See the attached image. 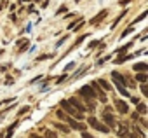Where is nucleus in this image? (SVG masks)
Listing matches in <instances>:
<instances>
[{"label": "nucleus", "instance_id": "f257e3e1", "mask_svg": "<svg viewBox=\"0 0 148 138\" xmlns=\"http://www.w3.org/2000/svg\"><path fill=\"white\" fill-rule=\"evenodd\" d=\"M79 95H80L82 98H86V100H92V98L96 96V93H94V89H92V86H91V84L82 86V88L79 89Z\"/></svg>", "mask_w": 148, "mask_h": 138}, {"label": "nucleus", "instance_id": "f03ea898", "mask_svg": "<svg viewBox=\"0 0 148 138\" xmlns=\"http://www.w3.org/2000/svg\"><path fill=\"white\" fill-rule=\"evenodd\" d=\"M87 122H89V126H92L94 129H98V131H101V133H108V131H110V128H108L106 124L99 122L96 117H89V119H87Z\"/></svg>", "mask_w": 148, "mask_h": 138}, {"label": "nucleus", "instance_id": "7ed1b4c3", "mask_svg": "<svg viewBox=\"0 0 148 138\" xmlns=\"http://www.w3.org/2000/svg\"><path fill=\"white\" fill-rule=\"evenodd\" d=\"M64 122L70 126V129H77V131H86V126L82 122H79L77 119H73V117H64Z\"/></svg>", "mask_w": 148, "mask_h": 138}, {"label": "nucleus", "instance_id": "20e7f679", "mask_svg": "<svg viewBox=\"0 0 148 138\" xmlns=\"http://www.w3.org/2000/svg\"><path fill=\"white\" fill-rule=\"evenodd\" d=\"M112 79H113V82H115V86L117 88H125V77L124 75H120L119 72H112Z\"/></svg>", "mask_w": 148, "mask_h": 138}, {"label": "nucleus", "instance_id": "39448f33", "mask_svg": "<svg viewBox=\"0 0 148 138\" xmlns=\"http://www.w3.org/2000/svg\"><path fill=\"white\" fill-rule=\"evenodd\" d=\"M68 101H70V105H71L73 108H75V110H79V112H86V105H84V103H82V101H80V100H79L77 96L70 98Z\"/></svg>", "mask_w": 148, "mask_h": 138}, {"label": "nucleus", "instance_id": "423d86ee", "mask_svg": "<svg viewBox=\"0 0 148 138\" xmlns=\"http://www.w3.org/2000/svg\"><path fill=\"white\" fill-rule=\"evenodd\" d=\"M115 108H117L120 114H127V112H129V107H127V103H125L124 100H115Z\"/></svg>", "mask_w": 148, "mask_h": 138}, {"label": "nucleus", "instance_id": "0eeeda50", "mask_svg": "<svg viewBox=\"0 0 148 138\" xmlns=\"http://www.w3.org/2000/svg\"><path fill=\"white\" fill-rule=\"evenodd\" d=\"M103 121L106 122V126H108V128H113V126H115V119H113V115H112V114L103 112Z\"/></svg>", "mask_w": 148, "mask_h": 138}, {"label": "nucleus", "instance_id": "6e6552de", "mask_svg": "<svg viewBox=\"0 0 148 138\" xmlns=\"http://www.w3.org/2000/svg\"><path fill=\"white\" fill-rule=\"evenodd\" d=\"M145 70H148L146 63H136L134 65V72H145Z\"/></svg>", "mask_w": 148, "mask_h": 138}, {"label": "nucleus", "instance_id": "1a4fd4ad", "mask_svg": "<svg viewBox=\"0 0 148 138\" xmlns=\"http://www.w3.org/2000/svg\"><path fill=\"white\" fill-rule=\"evenodd\" d=\"M105 16H106V11H101V12H99V14H98L94 19H91V25H98V23H99V21H101Z\"/></svg>", "mask_w": 148, "mask_h": 138}, {"label": "nucleus", "instance_id": "9d476101", "mask_svg": "<svg viewBox=\"0 0 148 138\" xmlns=\"http://www.w3.org/2000/svg\"><path fill=\"white\" fill-rule=\"evenodd\" d=\"M136 81H138V82H141V84H143V82H146V81H148L146 72H139V74L136 75Z\"/></svg>", "mask_w": 148, "mask_h": 138}, {"label": "nucleus", "instance_id": "9b49d317", "mask_svg": "<svg viewBox=\"0 0 148 138\" xmlns=\"http://www.w3.org/2000/svg\"><path fill=\"white\" fill-rule=\"evenodd\" d=\"M98 84H99V86H101V89H105V91H110V89H112V86H110L105 79H99V81H98Z\"/></svg>", "mask_w": 148, "mask_h": 138}, {"label": "nucleus", "instance_id": "f8f14e48", "mask_svg": "<svg viewBox=\"0 0 148 138\" xmlns=\"http://www.w3.org/2000/svg\"><path fill=\"white\" fill-rule=\"evenodd\" d=\"M136 107H138V114H141V115L146 114V105L145 103H136Z\"/></svg>", "mask_w": 148, "mask_h": 138}, {"label": "nucleus", "instance_id": "ddd939ff", "mask_svg": "<svg viewBox=\"0 0 148 138\" xmlns=\"http://www.w3.org/2000/svg\"><path fill=\"white\" fill-rule=\"evenodd\" d=\"M129 58H134V56H132V54H125V56H120L119 59H115V63H117V65H120V63H124V61H127Z\"/></svg>", "mask_w": 148, "mask_h": 138}, {"label": "nucleus", "instance_id": "4468645a", "mask_svg": "<svg viewBox=\"0 0 148 138\" xmlns=\"http://www.w3.org/2000/svg\"><path fill=\"white\" fill-rule=\"evenodd\" d=\"M54 126H56L59 131H63V133H68V131H70V128H68V124H66V122H64V124H54Z\"/></svg>", "mask_w": 148, "mask_h": 138}, {"label": "nucleus", "instance_id": "2eb2a0df", "mask_svg": "<svg viewBox=\"0 0 148 138\" xmlns=\"http://www.w3.org/2000/svg\"><path fill=\"white\" fill-rule=\"evenodd\" d=\"M127 135H129L127 126H120V129H119V136H127Z\"/></svg>", "mask_w": 148, "mask_h": 138}, {"label": "nucleus", "instance_id": "dca6fc26", "mask_svg": "<svg viewBox=\"0 0 148 138\" xmlns=\"http://www.w3.org/2000/svg\"><path fill=\"white\" fill-rule=\"evenodd\" d=\"M132 44H134V42H129V44H125L124 47H120V49H119V54H122V52H125V51H127V49H129V47H131Z\"/></svg>", "mask_w": 148, "mask_h": 138}, {"label": "nucleus", "instance_id": "f3484780", "mask_svg": "<svg viewBox=\"0 0 148 138\" xmlns=\"http://www.w3.org/2000/svg\"><path fill=\"white\" fill-rule=\"evenodd\" d=\"M141 91H143V96H148V86H146V82L141 84Z\"/></svg>", "mask_w": 148, "mask_h": 138}, {"label": "nucleus", "instance_id": "a211bd4d", "mask_svg": "<svg viewBox=\"0 0 148 138\" xmlns=\"http://www.w3.org/2000/svg\"><path fill=\"white\" fill-rule=\"evenodd\" d=\"M134 133H136V135H138L139 138H145V133H143V131H141V129H139L138 126H134Z\"/></svg>", "mask_w": 148, "mask_h": 138}, {"label": "nucleus", "instance_id": "6ab92c4d", "mask_svg": "<svg viewBox=\"0 0 148 138\" xmlns=\"http://www.w3.org/2000/svg\"><path fill=\"white\" fill-rule=\"evenodd\" d=\"M18 44H19V49H26V44H28V40L25 39V40H19Z\"/></svg>", "mask_w": 148, "mask_h": 138}, {"label": "nucleus", "instance_id": "aec40b11", "mask_svg": "<svg viewBox=\"0 0 148 138\" xmlns=\"http://www.w3.org/2000/svg\"><path fill=\"white\" fill-rule=\"evenodd\" d=\"M117 89H119V93H120L122 96H129V93H127V89H125V88H117Z\"/></svg>", "mask_w": 148, "mask_h": 138}, {"label": "nucleus", "instance_id": "412c9836", "mask_svg": "<svg viewBox=\"0 0 148 138\" xmlns=\"http://www.w3.org/2000/svg\"><path fill=\"white\" fill-rule=\"evenodd\" d=\"M145 18H146V12H143L141 16H138V19H134V23H139V21H143ZM134 23H132V25H134Z\"/></svg>", "mask_w": 148, "mask_h": 138}, {"label": "nucleus", "instance_id": "4be33fe9", "mask_svg": "<svg viewBox=\"0 0 148 138\" xmlns=\"http://www.w3.org/2000/svg\"><path fill=\"white\" fill-rule=\"evenodd\" d=\"M73 66H75V63H73V61H71V63H68V65L64 66V72H68V70H71V68H73Z\"/></svg>", "mask_w": 148, "mask_h": 138}, {"label": "nucleus", "instance_id": "5701e85b", "mask_svg": "<svg viewBox=\"0 0 148 138\" xmlns=\"http://www.w3.org/2000/svg\"><path fill=\"white\" fill-rule=\"evenodd\" d=\"M131 32H132V26H129V28H127V30H124V33H122V35H120V37H127V35H129V33H131Z\"/></svg>", "mask_w": 148, "mask_h": 138}, {"label": "nucleus", "instance_id": "b1692460", "mask_svg": "<svg viewBox=\"0 0 148 138\" xmlns=\"http://www.w3.org/2000/svg\"><path fill=\"white\" fill-rule=\"evenodd\" d=\"M98 44H101L99 40H94V42H91L89 44V49H94V47H98Z\"/></svg>", "mask_w": 148, "mask_h": 138}, {"label": "nucleus", "instance_id": "393cba45", "mask_svg": "<svg viewBox=\"0 0 148 138\" xmlns=\"http://www.w3.org/2000/svg\"><path fill=\"white\" fill-rule=\"evenodd\" d=\"M66 79H68V75H66V74H64V75H61V77H59V79H58V81H56V82H58V84H61V82H64V81H66Z\"/></svg>", "mask_w": 148, "mask_h": 138}, {"label": "nucleus", "instance_id": "a878e982", "mask_svg": "<svg viewBox=\"0 0 148 138\" xmlns=\"http://www.w3.org/2000/svg\"><path fill=\"white\" fill-rule=\"evenodd\" d=\"M45 138H56V133L54 131H47L45 133Z\"/></svg>", "mask_w": 148, "mask_h": 138}, {"label": "nucleus", "instance_id": "bb28decb", "mask_svg": "<svg viewBox=\"0 0 148 138\" xmlns=\"http://www.w3.org/2000/svg\"><path fill=\"white\" fill-rule=\"evenodd\" d=\"M56 114H58V117H59V119H63V121H64V117H66V115H64V112H63V110H58Z\"/></svg>", "mask_w": 148, "mask_h": 138}, {"label": "nucleus", "instance_id": "cd10ccee", "mask_svg": "<svg viewBox=\"0 0 148 138\" xmlns=\"http://www.w3.org/2000/svg\"><path fill=\"white\" fill-rule=\"evenodd\" d=\"M82 138H94L91 133H87V131H82Z\"/></svg>", "mask_w": 148, "mask_h": 138}, {"label": "nucleus", "instance_id": "c85d7f7f", "mask_svg": "<svg viewBox=\"0 0 148 138\" xmlns=\"http://www.w3.org/2000/svg\"><path fill=\"white\" fill-rule=\"evenodd\" d=\"M61 12H66V6H63V7H59V9H58V12H56V14H61Z\"/></svg>", "mask_w": 148, "mask_h": 138}, {"label": "nucleus", "instance_id": "c756f323", "mask_svg": "<svg viewBox=\"0 0 148 138\" xmlns=\"http://www.w3.org/2000/svg\"><path fill=\"white\" fill-rule=\"evenodd\" d=\"M64 40H66V35H64V37H63V39H61V40H59V42H58V44H56V46H58V47H61V46H63V44H64Z\"/></svg>", "mask_w": 148, "mask_h": 138}, {"label": "nucleus", "instance_id": "7c9ffc66", "mask_svg": "<svg viewBox=\"0 0 148 138\" xmlns=\"http://www.w3.org/2000/svg\"><path fill=\"white\" fill-rule=\"evenodd\" d=\"M47 58H52V56H49V54H44V56H40V58H37L38 61H44V59H47Z\"/></svg>", "mask_w": 148, "mask_h": 138}, {"label": "nucleus", "instance_id": "2f4dec72", "mask_svg": "<svg viewBox=\"0 0 148 138\" xmlns=\"http://www.w3.org/2000/svg\"><path fill=\"white\" fill-rule=\"evenodd\" d=\"M131 103H134V105H136V103H139V98H136V96H132V98H131Z\"/></svg>", "mask_w": 148, "mask_h": 138}, {"label": "nucleus", "instance_id": "473e14b6", "mask_svg": "<svg viewBox=\"0 0 148 138\" xmlns=\"http://www.w3.org/2000/svg\"><path fill=\"white\" fill-rule=\"evenodd\" d=\"M139 122H141V128H146V126H148V122H146V121H145V119H141V121H139Z\"/></svg>", "mask_w": 148, "mask_h": 138}, {"label": "nucleus", "instance_id": "72a5a7b5", "mask_svg": "<svg viewBox=\"0 0 148 138\" xmlns=\"http://www.w3.org/2000/svg\"><path fill=\"white\" fill-rule=\"evenodd\" d=\"M28 110H30V107H25V108L19 110V114H25V112H28Z\"/></svg>", "mask_w": 148, "mask_h": 138}, {"label": "nucleus", "instance_id": "f704fd0d", "mask_svg": "<svg viewBox=\"0 0 148 138\" xmlns=\"http://www.w3.org/2000/svg\"><path fill=\"white\" fill-rule=\"evenodd\" d=\"M30 138H42V136H38V135H30Z\"/></svg>", "mask_w": 148, "mask_h": 138}]
</instances>
